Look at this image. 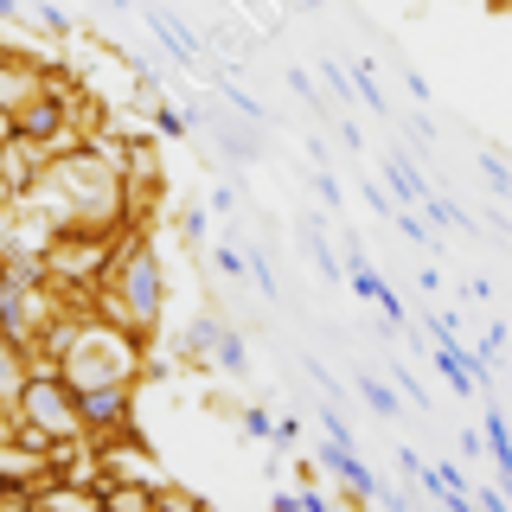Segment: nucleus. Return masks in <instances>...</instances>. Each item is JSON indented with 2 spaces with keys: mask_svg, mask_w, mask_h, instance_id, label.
<instances>
[{
  "mask_svg": "<svg viewBox=\"0 0 512 512\" xmlns=\"http://www.w3.org/2000/svg\"><path fill=\"white\" fill-rule=\"evenodd\" d=\"M58 352H64L58 378H71L77 391H84V384H122L128 365H135V352L103 327H58Z\"/></svg>",
  "mask_w": 512,
  "mask_h": 512,
  "instance_id": "nucleus-1",
  "label": "nucleus"
},
{
  "mask_svg": "<svg viewBox=\"0 0 512 512\" xmlns=\"http://www.w3.org/2000/svg\"><path fill=\"white\" fill-rule=\"evenodd\" d=\"M13 397H20V416L39 429V436H71V429H77V397L64 391L58 372L20 378V384H13Z\"/></svg>",
  "mask_w": 512,
  "mask_h": 512,
  "instance_id": "nucleus-2",
  "label": "nucleus"
},
{
  "mask_svg": "<svg viewBox=\"0 0 512 512\" xmlns=\"http://www.w3.org/2000/svg\"><path fill=\"white\" fill-rule=\"evenodd\" d=\"M122 295H128V320H154L160 301H167V276H160V263L148 250H135L122 263Z\"/></svg>",
  "mask_w": 512,
  "mask_h": 512,
  "instance_id": "nucleus-3",
  "label": "nucleus"
},
{
  "mask_svg": "<svg viewBox=\"0 0 512 512\" xmlns=\"http://www.w3.org/2000/svg\"><path fill=\"white\" fill-rule=\"evenodd\" d=\"M77 397V423H90V429H122L128 423V384H84V391H71Z\"/></svg>",
  "mask_w": 512,
  "mask_h": 512,
  "instance_id": "nucleus-4",
  "label": "nucleus"
},
{
  "mask_svg": "<svg viewBox=\"0 0 512 512\" xmlns=\"http://www.w3.org/2000/svg\"><path fill=\"white\" fill-rule=\"evenodd\" d=\"M314 468H333L352 493H365V500L378 493V474L359 461V448H346V442H333V436H327V442H314Z\"/></svg>",
  "mask_w": 512,
  "mask_h": 512,
  "instance_id": "nucleus-5",
  "label": "nucleus"
},
{
  "mask_svg": "<svg viewBox=\"0 0 512 512\" xmlns=\"http://www.w3.org/2000/svg\"><path fill=\"white\" fill-rule=\"evenodd\" d=\"M346 282H352V295H359V301H378L384 327H397V320H404V308H397V295L384 288V276H378L372 263H365V256H352V263H346Z\"/></svg>",
  "mask_w": 512,
  "mask_h": 512,
  "instance_id": "nucleus-6",
  "label": "nucleus"
},
{
  "mask_svg": "<svg viewBox=\"0 0 512 512\" xmlns=\"http://www.w3.org/2000/svg\"><path fill=\"white\" fill-rule=\"evenodd\" d=\"M141 20H148V32H154L160 45H167V58L180 64V71H199V45H192L186 32L173 26V13H167V7H141Z\"/></svg>",
  "mask_w": 512,
  "mask_h": 512,
  "instance_id": "nucleus-7",
  "label": "nucleus"
},
{
  "mask_svg": "<svg viewBox=\"0 0 512 512\" xmlns=\"http://www.w3.org/2000/svg\"><path fill=\"white\" fill-rule=\"evenodd\" d=\"M384 173H391V186H397V199H404V205H416V199H429V180H423V173L410 167L404 154H384Z\"/></svg>",
  "mask_w": 512,
  "mask_h": 512,
  "instance_id": "nucleus-8",
  "label": "nucleus"
},
{
  "mask_svg": "<svg viewBox=\"0 0 512 512\" xmlns=\"http://www.w3.org/2000/svg\"><path fill=\"white\" fill-rule=\"evenodd\" d=\"M212 352H218V372H224V378H244V372H250V346L237 340V333H224V327H218Z\"/></svg>",
  "mask_w": 512,
  "mask_h": 512,
  "instance_id": "nucleus-9",
  "label": "nucleus"
},
{
  "mask_svg": "<svg viewBox=\"0 0 512 512\" xmlns=\"http://www.w3.org/2000/svg\"><path fill=\"white\" fill-rule=\"evenodd\" d=\"M26 96H39V77H32V71H7V64H0V109H20Z\"/></svg>",
  "mask_w": 512,
  "mask_h": 512,
  "instance_id": "nucleus-10",
  "label": "nucleus"
},
{
  "mask_svg": "<svg viewBox=\"0 0 512 512\" xmlns=\"http://www.w3.org/2000/svg\"><path fill=\"white\" fill-rule=\"evenodd\" d=\"M26 288H13V282H0V333H20L26 327Z\"/></svg>",
  "mask_w": 512,
  "mask_h": 512,
  "instance_id": "nucleus-11",
  "label": "nucleus"
},
{
  "mask_svg": "<svg viewBox=\"0 0 512 512\" xmlns=\"http://www.w3.org/2000/svg\"><path fill=\"white\" fill-rule=\"evenodd\" d=\"M480 436H487V448H493V468H512V442H506V410H493Z\"/></svg>",
  "mask_w": 512,
  "mask_h": 512,
  "instance_id": "nucleus-12",
  "label": "nucleus"
},
{
  "mask_svg": "<svg viewBox=\"0 0 512 512\" xmlns=\"http://www.w3.org/2000/svg\"><path fill=\"white\" fill-rule=\"evenodd\" d=\"M359 397H365L378 416H397V410H404V397H397L391 384H378V378H359Z\"/></svg>",
  "mask_w": 512,
  "mask_h": 512,
  "instance_id": "nucleus-13",
  "label": "nucleus"
},
{
  "mask_svg": "<svg viewBox=\"0 0 512 512\" xmlns=\"http://www.w3.org/2000/svg\"><path fill=\"white\" fill-rule=\"evenodd\" d=\"M352 84H359V96H365V109H378V116H384V90L372 84V58H359V64H352Z\"/></svg>",
  "mask_w": 512,
  "mask_h": 512,
  "instance_id": "nucleus-14",
  "label": "nucleus"
},
{
  "mask_svg": "<svg viewBox=\"0 0 512 512\" xmlns=\"http://www.w3.org/2000/svg\"><path fill=\"white\" fill-rule=\"evenodd\" d=\"M429 205V218L423 224H448V231H461V224H474L468 212H461V205H448V199H423Z\"/></svg>",
  "mask_w": 512,
  "mask_h": 512,
  "instance_id": "nucleus-15",
  "label": "nucleus"
},
{
  "mask_svg": "<svg viewBox=\"0 0 512 512\" xmlns=\"http://www.w3.org/2000/svg\"><path fill=\"white\" fill-rule=\"evenodd\" d=\"M212 340H218V320H192L186 327V352H212Z\"/></svg>",
  "mask_w": 512,
  "mask_h": 512,
  "instance_id": "nucleus-16",
  "label": "nucleus"
},
{
  "mask_svg": "<svg viewBox=\"0 0 512 512\" xmlns=\"http://www.w3.org/2000/svg\"><path fill=\"white\" fill-rule=\"evenodd\" d=\"M212 269H218L224 282H237V276H244V256H237L231 244H218V250H212Z\"/></svg>",
  "mask_w": 512,
  "mask_h": 512,
  "instance_id": "nucleus-17",
  "label": "nucleus"
},
{
  "mask_svg": "<svg viewBox=\"0 0 512 512\" xmlns=\"http://www.w3.org/2000/svg\"><path fill=\"white\" fill-rule=\"evenodd\" d=\"M244 436L250 442H269V436H276V416H269V410H244Z\"/></svg>",
  "mask_w": 512,
  "mask_h": 512,
  "instance_id": "nucleus-18",
  "label": "nucleus"
},
{
  "mask_svg": "<svg viewBox=\"0 0 512 512\" xmlns=\"http://www.w3.org/2000/svg\"><path fill=\"white\" fill-rule=\"evenodd\" d=\"M39 26H45V32H58V39H64V32H71V13H64L58 0H39Z\"/></svg>",
  "mask_w": 512,
  "mask_h": 512,
  "instance_id": "nucleus-19",
  "label": "nucleus"
},
{
  "mask_svg": "<svg viewBox=\"0 0 512 512\" xmlns=\"http://www.w3.org/2000/svg\"><path fill=\"white\" fill-rule=\"evenodd\" d=\"M429 333H436V346H461V327H455V314H429Z\"/></svg>",
  "mask_w": 512,
  "mask_h": 512,
  "instance_id": "nucleus-20",
  "label": "nucleus"
},
{
  "mask_svg": "<svg viewBox=\"0 0 512 512\" xmlns=\"http://www.w3.org/2000/svg\"><path fill=\"white\" fill-rule=\"evenodd\" d=\"M244 269H250V276H256V288H263V295L276 301V269H269V256H250Z\"/></svg>",
  "mask_w": 512,
  "mask_h": 512,
  "instance_id": "nucleus-21",
  "label": "nucleus"
},
{
  "mask_svg": "<svg viewBox=\"0 0 512 512\" xmlns=\"http://www.w3.org/2000/svg\"><path fill=\"white\" fill-rule=\"evenodd\" d=\"M391 218H397V231H404V237H410V244H429V224H423V218H416V212H391Z\"/></svg>",
  "mask_w": 512,
  "mask_h": 512,
  "instance_id": "nucleus-22",
  "label": "nucleus"
},
{
  "mask_svg": "<svg viewBox=\"0 0 512 512\" xmlns=\"http://www.w3.org/2000/svg\"><path fill=\"white\" fill-rule=\"evenodd\" d=\"M154 128H160V135H186V116H180V109H167V103H160V109H154Z\"/></svg>",
  "mask_w": 512,
  "mask_h": 512,
  "instance_id": "nucleus-23",
  "label": "nucleus"
},
{
  "mask_svg": "<svg viewBox=\"0 0 512 512\" xmlns=\"http://www.w3.org/2000/svg\"><path fill=\"white\" fill-rule=\"evenodd\" d=\"M13 384H20V359H13V352H7V346H0V397H7V391H13Z\"/></svg>",
  "mask_w": 512,
  "mask_h": 512,
  "instance_id": "nucleus-24",
  "label": "nucleus"
},
{
  "mask_svg": "<svg viewBox=\"0 0 512 512\" xmlns=\"http://www.w3.org/2000/svg\"><path fill=\"white\" fill-rule=\"evenodd\" d=\"M180 237H186V244H199V237H205V212H199V205L180 212Z\"/></svg>",
  "mask_w": 512,
  "mask_h": 512,
  "instance_id": "nucleus-25",
  "label": "nucleus"
},
{
  "mask_svg": "<svg viewBox=\"0 0 512 512\" xmlns=\"http://www.w3.org/2000/svg\"><path fill=\"white\" fill-rule=\"evenodd\" d=\"M391 378H397V391H410L416 404H423V384H416V372H410V365H391Z\"/></svg>",
  "mask_w": 512,
  "mask_h": 512,
  "instance_id": "nucleus-26",
  "label": "nucleus"
},
{
  "mask_svg": "<svg viewBox=\"0 0 512 512\" xmlns=\"http://www.w3.org/2000/svg\"><path fill=\"white\" fill-rule=\"evenodd\" d=\"M480 173L493 180V192H506V160H500V154H487V160H480Z\"/></svg>",
  "mask_w": 512,
  "mask_h": 512,
  "instance_id": "nucleus-27",
  "label": "nucleus"
},
{
  "mask_svg": "<svg viewBox=\"0 0 512 512\" xmlns=\"http://www.w3.org/2000/svg\"><path fill=\"white\" fill-rule=\"evenodd\" d=\"M288 90H295L301 103H314V84H308V71H288ZM314 109H320V103H314Z\"/></svg>",
  "mask_w": 512,
  "mask_h": 512,
  "instance_id": "nucleus-28",
  "label": "nucleus"
},
{
  "mask_svg": "<svg viewBox=\"0 0 512 512\" xmlns=\"http://www.w3.org/2000/svg\"><path fill=\"white\" fill-rule=\"evenodd\" d=\"M500 346H506V327H487V340H480V352H487V359H500Z\"/></svg>",
  "mask_w": 512,
  "mask_h": 512,
  "instance_id": "nucleus-29",
  "label": "nucleus"
},
{
  "mask_svg": "<svg viewBox=\"0 0 512 512\" xmlns=\"http://www.w3.org/2000/svg\"><path fill=\"white\" fill-rule=\"evenodd\" d=\"M20 13H26L20 0H0V26H13V20H20Z\"/></svg>",
  "mask_w": 512,
  "mask_h": 512,
  "instance_id": "nucleus-30",
  "label": "nucleus"
},
{
  "mask_svg": "<svg viewBox=\"0 0 512 512\" xmlns=\"http://www.w3.org/2000/svg\"><path fill=\"white\" fill-rule=\"evenodd\" d=\"M109 7H116V13H122V7H135V0H109Z\"/></svg>",
  "mask_w": 512,
  "mask_h": 512,
  "instance_id": "nucleus-31",
  "label": "nucleus"
},
{
  "mask_svg": "<svg viewBox=\"0 0 512 512\" xmlns=\"http://www.w3.org/2000/svg\"><path fill=\"white\" fill-rule=\"evenodd\" d=\"M308 7H320V0H308Z\"/></svg>",
  "mask_w": 512,
  "mask_h": 512,
  "instance_id": "nucleus-32",
  "label": "nucleus"
}]
</instances>
